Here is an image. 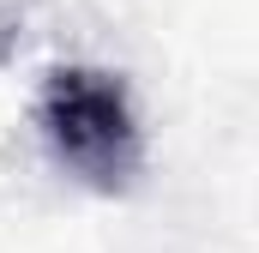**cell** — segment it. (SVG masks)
<instances>
[{
    "label": "cell",
    "instance_id": "6da1fadb",
    "mask_svg": "<svg viewBox=\"0 0 259 253\" xmlns=\"http://www.w3.org/2000/svg\"><path fill=\"white\" fill-rule=\"evenodd\" d=\"M36 121H42L49 151L61 157V169H72L91 187H121L145 163V133H139L127 85L115 72L61 66L42 91Z\"/></svg>",
    "mask_w": 259,
    "mask_h": 253
}]
</instances>
